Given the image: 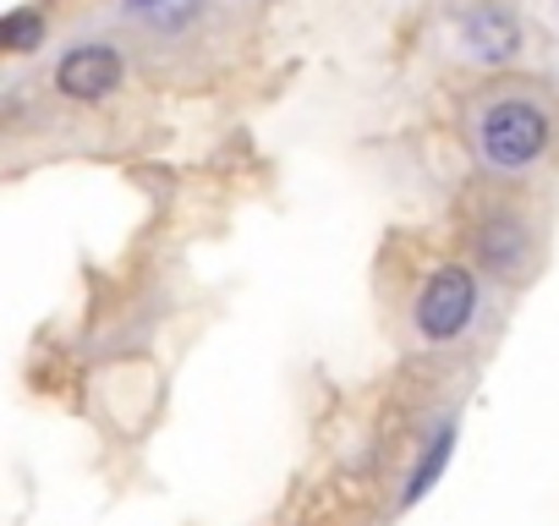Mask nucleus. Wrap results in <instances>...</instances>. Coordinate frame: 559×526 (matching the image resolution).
I'll return each instance as SVG.
<instances>
[{
	"label": "nucleus",
	"mask_w": 559,
	"mask_h": 526,
	"mask_svg": "<svg viewBox=\"0 0 559 526\" xmlns=\"http://www.w3.org/2000/svg\"><path fill=\"white\" fill-rule=\"evenodd\" d=\"M466 247H472L477 275H488L499 286H521L537 270V258H543V236L515 203H488L466 225Z\"/></svg>",
	"instance_id": "1"
},
{
	"label": "nucleus",
	"mask_w": 559,
	"mask_h": 526,
	"mask_svg": "<svg viewBox=\"0 0 559 526\" xmlns=\"http://www.w3.org/2000/svg\"><path fill=\"white\" fill-rule=\"evenodd\" d=\"M548 143H554V121H548V110H543L537 99H526V94H504V99H493V105L477 116V148H483V159H488L493 170H504V176L532 170V165L548 154Z\"/></svg>",
	"instance_id": "2"
},
{
	"label": "nucleus",
	"mask_w": 559,
	"mask_h": 526,
	"mask_svg": "<svg viewBox=\"0 0 559 526\" xmlns=\"http://www.w3.org/2000/svg\"><path fill=\"white\" fill-rule=\"evenodd\" d=\"M477 270L472 263H439V270L417 286L412 302V330L423 346H455L472 324H477Z\"/></svg>",
	"instance_id": "3"
},
{
	"label": "nucleus",
	"mask_w": 559,
	"mask_h": 526,
	"mask_svg": "<svg viewBox=\"0 0 559 526\" xmlns=\"http://www.w3.org/2000/svg\"><path fill=\"white\" fill-rule=\"evenodd\" d=\"M455 34H461V50L477 67H510L526 45V28H521L510 0H466L461 17H455Z\"/></svg>",
	"instance_id": "4"
},
{
	"label": "nucleus",
	"mask_w": 559,
	"mask_h": 526,
	"mask_svg": "<svg viewBox=\"0 0 559 526\" xmlns=\"http://www.w3.org/2000/svg\"><path fill=\"white\" fill-rule=\"evenodd\" d=\"M121 77H127V61H121V50H110V45H78V50H67L61 67H56V88H61L67 99H78V105L110 99V94L121 88Z\"/></svg>",
	"instance_id": "5"
},
{
	"label": "nucleus",
	"mask_w": 559,
	"mask_h": 526,
	"mask_svg": "<svg viewBox=\"0 0 559 526\" xmlns=\"http://www.w3.org/2000/svg\"><path fill=\"white\" fill-rule=\"evenodd\" d=\"M450 450H455V428H439L433 433V444L423 450V461H417V471L406 477V493H401V504H417L433 482H439V471H444V461H450Z\"/></svg>",
	"instance_id": "6"
},
{
	"label": "nucleus",
	"mask_w": 559,
	"mask_h": 526,
	"mask_svg": "<svg viewBox=\"0 0 559 526\" xmlns=\"http://www.w3.org/2000/svg\"><path fill=\"white\" fill-rule=\"evenodd\" d=\"M39 45H45V17L39 12L0 17V50H39Z\"/></svg>",
	"instance_id": "7"
},
{
	"label": "nucleus",
	"mask_w": 559,
	"mask_h": 526,
	"mask_svg": "<svg viewBox=\"0 0 559 526\" xmlns=\"http://www.w3.org/2000/svg\"><path fill=\"white\" fill-rule=\"evenodd\" d=\"M192 12H198V0H159V23L165 28H181Z\"/></svg>",
	"instance_id": "8"
},
{
	"label": "nucleus",
	"mask_w": 559,
	"mask_h": 526,
	"mask_svg": "<svg viewBox=\"0 0 559 526\" xmlns=\"http://www.w3.org/2000/svg\"><path fill=\"white\" fill-rule=\"evenodd\" d=\"M127 7H132V12H154V7H159V0H127Z\"/></svg>",
	"instance_id": "9"
}]
</instances>
